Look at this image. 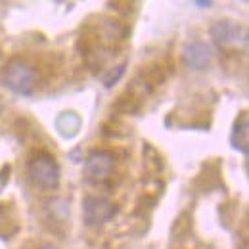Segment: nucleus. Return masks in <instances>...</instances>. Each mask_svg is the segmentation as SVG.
<instances>
[{"label":"nucleus","mask_w":249,"mask_h":249,"mask_svg":"<svg viewBox=\"0 0 249 249\" xmlns=\"http://www.w3.org/2000/svg\"><path fill=\"white\" fill-rule=\"evenodd\" d=\"M27 177L31 184L44 192H54L60 188V165L58 159L48 152H36L27 161Z\"/></svg>","instance_id":"obj_1"},{"label":"nucleus","mask_w":249,"mask_h":249,"mask_svg":"<svg viewBox=\"0 0 249 249\" xmlns=\"http://www.w3.org/2000/svg\"><path fill=\"white\" fill-rule=\"evenodd\" d=\"M209 33H211L213 42L217 44L220 50H234L240 44H246L248 42V33H246V29L240 23L230 21V19L217 21L211 27Z\"/></svg>","instance_id":"obj_4"},{"label":"nucleus","mask_w":249,"mask_h":249,"mask_svg":"<svg viewBox=\"0 0 249 249\" xmlns=\"http://www.w3.org/2000/svg\"><path fill=\"white\" fill-rule=\"evenodd\" d=\"M19 228L16 207L12 203H0V238H12Z\"/></svg>","instance_id":"obj_8"},{"label":"nucleus","mask_w":249,"mask_h":249,"mask_svg":"<svg viewBox=\"0 0 249 249\" xmlns=\"http://www.w3.org/2000/svg\"><path fill=\"white\" fill-rule=\"evenodd\" d=\"M115 167V156L109 150H94L85 159V173L92 180H106Z\"/></svg>","instance_id":"obj_5"},{"label":"nucleus","mask_w":249,"mask_h":249,"mask_svg":"<svg viewBox=\"0 0 249 249\" xmlns=\"http://www.w3.org/2000/svg\"><path fill=\"white\" fill-rule=\"evenodd\" d=\"M117 215V205L104 196H87L83 199V218L89 226H100Z\"/></svg>","instance_id":"obj_3"},{"label":"nucleus","mask_w":249,"mask_h":249,"mask_svg":"<svg viewBox=\"0 0 249 249\" xmlns=\"http://www.w3.org/2000/svg\"><path fill=\"white\" fill-rule=\"evenodd\" d=\"M124 69H126V63H119L117 67L106 71V73L102 75V83H104V87H106V89L115 87V85L121 81V77L124 75Z\"/></svg>","instance_id":"obj_10"},{"label":"nucleus","mask_w":249,"mask_h":249,"mask_svg":"<svg viewBox=\"0 0 249 249\" xmlns=\"http://www.w3.org/2000/svg\"><path fill=\"white\" fill-rule=\"evenodd\" d=\"M40 249H58V248H54V246H44V248H40Z\"/></svg>","instance_id":"obj_12"},{"label":"nucleus","mask_w":249,"mask_h":249,"mask_svg":"<svg viewBox=\"0 0 249 249\" xmlns=\"http://www.w3.org/2000/svg\"><path fill=\"white\" fill-rule=\"evenodd\" d=\"M213 58V50L207 42H201V40H196V42H190L184 46L182 50V60L186 63V67L194 69V71H203Z\"/></svg>","instance_id":"obj_6"},{"label":"nucleus","mask_w":249,"mask_h":249,"mask_svg":"<svg viewBox=\"0 0 249 249\" xmlns=\"http://www.w3.org/2000/svg\"><path fill=\"white\" fill-rule=\"evenodd\" d=\"M230 144H232L234 150H238L242 154L249 152V121L246 111H242L240 117L234 123L232 134H230Z\"/></svg>","instance_id":"obj_7"},{"label":"nucleus","mask_w":249,"mask_h":249,"mask_svg":"<svg viewBox=\"0 0 249 249\" xmlns=\"http://www.w3.org/2000/svg\"><path fill=\"white\" fill-rule=\"evenodd\" d=\"M2 81L14 94L29 96L36 87L38 69L27 60L14 58L6 63L4 71H2Z\"/></svg>","instance_id":"obj_2"},{"label":"nucleus","mask_w":249,"mask_h":249,"mask_svg":"<svg viewBox=\"0 0 249 249\" xmlns=\"http://www.w3.org/2000/svg\"><path fill=\"white\" fill-rule=\"evenodd\" d=\"M211 4H213L211 0H207V2H205V0H199V2H196V6H197V8H209Z\"/></svg>","instance_id":"obj_11"},{"label":"nucleus","mask_w":249,"mask_h":249,"mask_svg":"<svg viewBox=\"0 0 249 249\" xmlns=\"http://www.w3.org/2000/svg\"><path fill=\"white\" fill-rule=\"evenodd\" d=\"M81 124H83V121H81L79 113H75V111H62L56 119V128L63 138L77 136V132L81 130Z\"/></svg>","instance_id":"obj_9"}]
</instances>
